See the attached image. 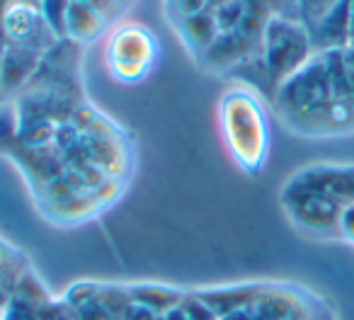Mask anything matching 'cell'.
Listing matches in <instances>:
<instances>
[{"label": "cell", "instance_id": "cell-2", "mask_svg": "<svg viewBox=\"0 0 354 320\" xmlns=\"http://www.w3.org/2000/svg\"><path fill=\"white\" fill-rule=\"evenodd\" d=\"M310 37L301 22L291 20L286 15L270 17L262 35V54H265V70L270 80L284 83L291 73L301 68L308 61Z\"/></svg>", "mask_w": 354, "mask_h": 320}, {"label": "cell", "instance_id": "cell-9", "mask_svg": "<svg viewBox=\"0 0 354 320\" xmlns=\"http://www.w3.org/2000/svg\"><path fill=\"white\" fill-rule=\"evenodd\" d=\"M104 17L97 15L93 8L83 6L78 0H71L68 8V35L73 39H88V37L97 35L100 30L104 27Z\"/></svg>", "mask_w": 354, "mask_h": 320}, {"label": "cell", "instance_id": "cell-12", "mask_svg": "<svg viewBox=\"0 0 354 320\" xmlns=\"http://www.w3.org/2000/svg\"><path fill=\"white\" fill-rule=\"evenodd\" d=\"M180 310L187 315V320H218L216 313L204 303L199 294H185L180 301Z\"/></svg>", "mask_w": 354, "mask_h": 320}, {"label": "cell", "instance_id": "cell-6", "mask_svg": "<svg viewBox=\"0 0 354 320\" xmlns=\"http://www.w3.org/2000/svg\"><path fill=\"white\" fill-rule=\"evenodd\" d=\"M260 286H233V289H214V291H202V301L209 308L216 313V318L233 313V310L248 308L252 301L260 296Z\"/></svg>", "mask_w": 354, "mask_h": 320}, {"label": "cell", "instance_id": "cell-10", "mask_svg": "<svg viewBox=\"0 0 354 320\" xmlns=\"http://www.w3.org/2000/svg\"><path fill=\"white\" fill-rule=\"evenodd\" d=\"M68 8L71 0H41V15H44L46 25L56 35V39L68 37Z\"/></svg>", "mask_w": 354, "mask_h": 320}, {"label": "cell", "instance_id": "cell-11", "mask_svg": "<svg viewBox=\"0 0 354 320\" xmlns=\"http://www.w3.org/2000/svg\"><path fill=\"white\" fill-rule=\"evenodd\" d=\"M248 12L245 0H223L214 8V17H216L218 32H233L241 27L243 17Z\"/></svg>", "mask_w": 354, "mask_h": 320}, {"label": "cell", "instance_id": "cell-15", "mask_svg": "<svg viewBox=\"0 0 354 320\" xmlns=\"http://www.w3.org/2000/svg\"><path fill=\"white\" fill-rule=\"evenodd\" d=\"M156 318H158V315L153 313L151 308L136 303V301H133V303L129 305V308L124 310V315H122V320H156Z\"/></svg>", "mask_w": 354, "mask_h": 320}, {"label": "cell", "instance_id": "cell-1", "mask_svg": "<svg viewBox=\"0 0 354 320\" xmlns=\"http://www.w3.org/2000/svg\"><path fill=\"white\" fill-rule=\"evenodd\" d=\"M333 100V80H330V54L323 51L315 59L306 61L296 73H291L277 90V107L291 119L313 114Z\"/></svg>", "mask_w": 354, "mask_h": 320}, {"label": "cell", "instance_id": "cell-16", "mask_svg": "<svg viewBox=\"0 0 354 320\" xmlns=\"http://www.w3.org/2000/svg\"><path fill=\"white\" fill-rule=\"evenodd\" d=\"M78 3H83V6H88V8H93L97 15H102L104 20H107L112 12H117V0H78Z\"/></svg>", "mask_w": 354, "mask_h": 320}, {"label": "cell", "instance_id": "cell-20", "mask_svg": "<svg viewBox=\"0 0 354 320\" xmlns=\"http://www.w3.org/2000/svg\"><path fill=\"white\" fill-rule=\"evenodd\" d=\"M22 3H30V6H41V0H22Z\"/></svg>", "mask_w": 354, "mask_h": 320}, {"label": "cell", "instance_id": "cell-5", "mask_svg": "<svg viewBox=\"0 0 354 320\" xmlns=\"http://www.w3.org/2000/svg\"><path fill=\"white\" fill-rule=\"evenodd\" d=\"M255 49V41L250 37H245L241 30L233 32H221L216 39L212 41L204 56H207L209 68H231V66L248 61V56Z\"/></svg>", "mask_w": 354, "mask_h": 320}, {"label": "cell", "instance_id": "cell-18", "mask_svg": "<svg viewBox=\"0 0 354 320\" xmlns=\"http://www.w3.org/2000/svg\"><path fill=\"white\" fill-rule=\"evenodd\" d=\"M162 320H187V315L180 310V305L177 308H172V310H167L165 315H162Z\"/></svg>", "mask_w": 354, "mask_h": 320}, {"label": "cell", "instance_id": "cell-4", "mask_svg": "<svg viewBox=\"0 0 354 320\" xmlns=\"http://www.w3.org/2000/svg\"><path fill=\"white\" fill-rule=\"evenodd\" d=\"M39 51L8 44L3 56H0V88L6 93L22 88L39 68Z\"/></svg>", "mask_w": 354, "mask_h": 320}, {"label": "cell", "instance_id": "cell-13", "mask_svg": "<svg viewBox=\"0 0 354 320\" xmlns=\"http://www.w3.org/2000/svg\"><path fill=\"white\" fill-rule=\"evenodd\" d=\"M37 320H78L73 305L68 301H46V303L37 305Z\"/></svg>", "mask_w": 354, "mask_h": 320}, {"label": "cell", "instance_id": "cell-7", "mask_svg": "<svg viewBox=\"0 0 354 320\" xmlns=\"http://www.w3.org/2000/svg\"><path fill=\"white\" fill-rule=\"evenodd\" d=\"M129 291H131V299L136 301V303L151 308L156 315H165L167 310L177 308L185 296V294H180V291L167 289V286H153V284L129 286Z\"/></svg>", "mask_w": 354, "mask_h": 320}, {"label": "cell", "instance_id": "cell-19", "mask_svg": "<svg viewBox=\"0 0 354 320\" xmlns=\"http://www.w3.org/2000/svg\"><path fill=\"white\" fill-rule=\"evenodd\" d=\"M349 44H354V0L349 3Z\"/></svg>", "mask_w": 354, "mask_h": 320}, {"label": "cell", "instance_id": "cell-14", "mask_svg": "<svg viewBox=\"0 0 354 320\" xmlns=\"http://www.w3.org/2000/svg\"><path fill=\"white\" fill-rule=\"evenodd\" d=\"M175 8H177V12H180V17L185 20V17H192V15H197V12L207 10L209 3L207 0H177Z\"/></svg>", "mask_w": 354, "mask_h": 320}, {"label": "cell", "instance_id": "cell-22", "mask_svg": "<svg viewBox=\"0 0 354 320\" xmlns=\"http://www.w3.org/2000/svg\"><path fill=\"white\" fill-rule=\"evenodd\" d=\"M156 320H162V315H158V318H156Z\"/></svg>", "mask_w": 354, "mask_h": 320}, {"label": "cell", "instance_id": "cell-3", "mask_svg": "<svg viewBox=\"0 0 354 320\" xmlns=\"http://www.w3.org/2000/svg\"><path fill=\"white\" fill-rule=\"evenodd\" d=\"M0 30L6 32L10 44L25 46V49L39 51V54L56 46V35L46 25L39 6H30L22 0H15L3 10Z\"/></svg>", "mask_w": 354, "mask_h": 320}, {"label": "cell", "instance_id": "cell-8", "mask_svg": "<svg viewBox=\"0 0 354 320\" xmlns=\"http://www.w3.org/2000/svg\"><path fill=\"white\" fill-rule=\"evenodd\" d=\"M183 32L194 44V49H199L204 54V51L212 46V41L221 35L216 25V17H214V8H207V10L197 12V15H192V17H185Z\"/></svg>", "mask_w": 354, "mask_h": 320}, {"label": "cell", "instance_id": "cell-21", "mask_svg": "<svg viewBox=\"0 0 354 320\" xmlns=\"http://www.w3.org/2000/svg\"><path fill=\"white\" fill-rule=\"evenodd\" d=\"M286 3H289V6H294L296 10H299V0H286Z\"/></svg>", "mask_w": 354, "mask_h": 320}, {"label": "cell", "instance_id": "cell-17", "mask_svg": "<svg viewBox=\"0 0 354 320\" xmlns=\"http://www.w3.org/2000/svg\"><path fill=\"white\" fill-rule=\"evenodd\" d=\"M218 320H255V318H252V313H250V305H248V308L233 310V313L223 315V318H218Z\"/></svg>", "mask_w": 354, "mask_h": 320}]
</instances>
